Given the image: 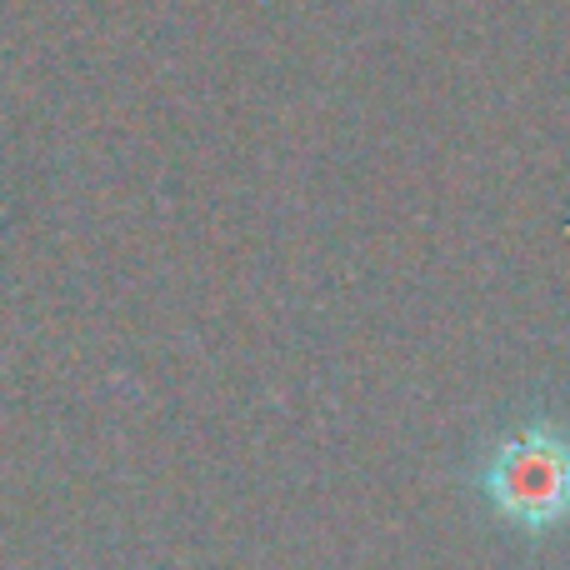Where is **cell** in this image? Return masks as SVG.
<instances>
[{
  "label": "cell",
  "instance_id": "cell-1",
  "mask_svg": "<svg viewBox=\"0 0 570 570\" xmlns=\"http://www.w3.org/2000/svg\"><path fill=\"white\" fill-rule=\"evenodd\" d=\"M485 495L505 521L546 531L570 515V435L551 425L511 435L485 465Z\"/></svg>",
  "mask_w": 570,
  "mask_h": 570
}]
</instances>
